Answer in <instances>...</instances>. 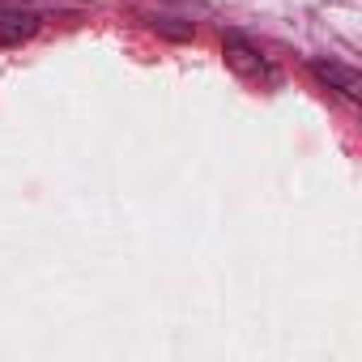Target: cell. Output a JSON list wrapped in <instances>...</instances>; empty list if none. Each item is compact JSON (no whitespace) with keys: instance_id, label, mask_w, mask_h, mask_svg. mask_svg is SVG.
<instances>
[{"instance_id":"cell-3","label":"cell","mask_w":362,"mask_h":362,"mask_svg":"<svg viewBox=\"0 0 362 362\" xmlns=\"http://www.w3.org/2000/svg\"><path fill=\"white\" fill-rule=\"evenodd\" d=\"M311 73H315L324 86L341 90L345 98H362V77H358V69H349V64H341V60H311Z\"/></svg>"},{"instance_id":"cell-2","label":"cell","mask_w":362,"mask_h":362,"mask_svg":"<svg viewBox=\"0 0 362 362\" xmlns=\"http://www.w3.org/2000/svg\"><path fill=\"white\" fill-rule=\"evenodd\" d=\"M222 56H226V64H230L239 77H269V64H264V56H260L252 43H243L239 35H230V39L222 43Z\"/></svg>"},{"instance_id":"cell-1","label":"cell","mask_w":362,"mask_h":362,"mask_svg":"<svg viewBox=\"0 0 362 362\" xmlns=\"http://www.w3.org/2000/svg\"><path fill=\"white\" fill-rule=\"evenodd\" d=\"M35 30H39V13L18 9V5H0V52H5V47H22V43H30Z\"/></svg>"}]
</instances>
